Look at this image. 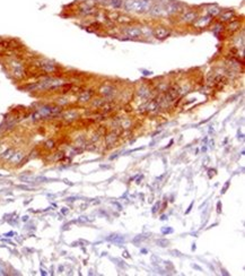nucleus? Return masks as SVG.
I'll use <instances>...</instances> for the list:
<instances>
[{"label": "nucleus", "instance_id": "1", "mask_svg": "<svg viewBox=\"0 0 245 276\" xmlns=\"http://www.w3.org/2000/svg\"><path fill=\"white\" fill-rule=\"evenodd\" d=\"M124 8L135 13L148 12L150 9V0H125Z\"/></svg>", "mask_w": 245, "mask_h": 276}, {"label": "nucleus", "instance_id": "12", "mask_svg": "<svg viewBox=\"0 0 245 276\" xmlns=\"http://www.w3.org/2000/svg\"><path fill=\"white\" fill-rule=\"evenodd\" d=\"M239 26H241L239 22L235 21V22H230L229 25L227 26V28H228V31H230V32H235V31L239 30Z\"/></svg>", "mask_w": 245, "mask_h": 276}, {"label": "nucleus", "instance_id": "2", "mask_svg": "<svg viewBox=\"0 0 245 276\" xmlns=\"http://www.w3.org/2000/svg\"><path fill=\"white\" fill-rule=\"evenodd\" d=\"M169 35H171V32L165 27H157L156 30L154 31V36L158 40H164L169 38Z\"/></svg>", "mask_w": 245, "mask_h": 276}, {"label": "nucleus", "instance_id": "4", "mask_svg": "<svg viewBox=\"0 0 245 276\" xmlns=\"http://www.w3.org/2000/svg\"><path fill=\"white\" fill-rule=\"evenodd\" d=\"M197 17H198V14L195 12H189L182 16V19H181V21L184 22V23H191V22H194V19Z\"/></svg>", "mask_w": 245, "mask_h": 276}, {"label": "nucleus", "instance_id": "14", "mask_svg": "<svg viewBox=\"0 0 245 276\" xmlns=\"http://www.w3.org/2000/svg\"><path fill=\"white\" fill-rule=\"evenodd\" d=\"M118 21L120 22V23H123V24H129L132 22V19H131L130 17H128V16H123V15H119L118 17Z\"/></svg>", "mask_w": 245, "mask_h": 276}, {"label": "nucleus", "instance_id": "5", "mask_svg": "<svg viewBox=\"0 0 245 276\" xmlns=\"http://www.w3.org/2000/svg\"><path fill=\"white\" fill-rule=\"evenodd\" d=\"M211 22V16H207V17H201L198 18V21L195 22L194 25L197 27H206L207 25H209Z\"/></svg>", "mask_w": 245, "mask_h": 276}, {"label": "nucleus", "instance_id": "3", "mask_svg": "<svg viewBox=\"0 0 245 276\" xmlns=\"http://www.w3.org/2000/svg\"><path fill=\"white\" fill-rule=\"evenodd\" d=\"M125 34L128 36H130L132 39H137V38H140L142 34V31L138 27H128L125 30Z\"/></svg>", "mask_w": 245, "mask_h": 276}, {"label": "nucleus", "instance_id": "17", "mask_svg": "<svg viewBox=\"0 0 245 276\" xmlns=\"http://www.w3.org/2000/svg\"><path fill=\"white\" fill-rule=\"evenodd\" d=\"M47 147H50V148H52V147H53V142H52V140H51V142H47Z\"/></svg>", "mask_w": 245, "mask_h": 276}, {"label": "nucleus", "instance_id": "11", "mask_svg": "<svg viewBox=\"0 0 245 276\" xmlns=\"http://www.w3.org/2000/svg\"><path fill=\"white\" fill-rule=\"evenodd\" d=\"M100 92L104 95H112L114 93V88L112 86H109V85H105V86H102L100 89Z\"/></svg>", "mask_w": 245, "mask_h": 276}, {"label": "nucleus", "instance_id": "13", "mask_svg": "<svg viewBox=\"0 0 245 276\" xmlns=\"http://www.w3.org/2000/svg\"><path fill=\"white\" fill-rule=\"evenodd\" d=\"M158 104H159V101H157V100H155V101H151L150 103L148 104L147 110L148 111H154L155 109H157V108H158Z\"/></svg>", "mask_w": 245, "mask_h": 276}, {"label": "nucleus", "instance_id": "15", "mask_svg": "<svg viewBox=\"0 0 245 276\" xmlns=\"http://www.w3.org/2000/svg\"><path fill=\"white\" fill-rule=\"evenodd\" d=\"M169 98H172V100L176 98L177 96H179V89H177V88H171L169 91Z\"/></svg>", "mask_w": 245, "mask_h": 276}, {"label": "nucleus", "instance_id": "6", "mask_svg": "<svg viewBox=\"0 0 245 276\" xmlns=\"http://www.w3.org/2000/svg\"><path fill=\"white\" fill-rule=\"evenodd\" d=\"M234 15H235V14H234L233 10H227V12L222 13V14H220V21L222 22L230 21V19L234 17Z\"/></svg>", "mask_w": 245, "mask_h": 276}, {"label": "nucleus", "instance_id": "8", "mask_svg": "<svg viewBox=\"0 0 245 276\" xmlns=\"http://www.w3.org/2000/svg\"><path fill=\"white\" fill-rule=\"evenodd\" d=\"M116 139H118V134H116V133H112V134L107 135L106 138H105V140H106V144L109 146L113 145V144L116 142Z\"/></svg>", "mask_w": 245, "mask_h": 276}, {"label": "nucleus", "instance_id": "16", "mask_svg": "<svg viewBox=\"0 0 245 276\" xmlns=\"http://www.w3.org/2000/svg\"><path fill=\"white\" fill-rule=\"evenodd\" d=\"M109 3L113 8H120L122 6V0H109Z\"/></svg>", "mask_w": 245, "mask_h": 276}, {"label": "nucleus", "instance_id": "7", "mask_svg": "<svg viewBox=\"0 0 245 276\" xmlns=\"http://www.w3.org/2000/svg\"><path fill=\"white\" fill-rule=\"evenodd\" d=\"M41 67L43 70H45L47 73H53L54 70H56V66L53 65V63H41Z\"/></svg>", "mask_w": 245, "mask_h": 276}, {"label": "nucleus", "instance_id": "10", "mask_svg": "<svg viewBox=\"0 0 245 276\" xmlns=\"http://www.w3.org/2000/svg\"><path fill=\"white\" fill-rule=\"evenodd\" d=\"M92 96H93L92 91H86V92H84L83 94L79 96V101L80 102H87L92 98Z\"/></svg>", "mask_w": 245, "mask_h": 276}, {"label": "nucleus", "instance_id": "9", "mask_svg": "<svg viewBox=\"0 0 245 276\" xmlns=\"http://www.w3.org/2000/svg\"><path fill=\"white\" fill-rule=\"evenodd\" d=\"M220 12H222V9L219 8V7H217V6H210L209 8H208V13H209V16H211V17L218 16L219 14H220Z\"/></svg>", "mask_w": 245, "mask_h": 276}]
</instances>
